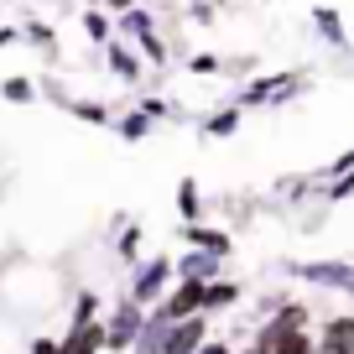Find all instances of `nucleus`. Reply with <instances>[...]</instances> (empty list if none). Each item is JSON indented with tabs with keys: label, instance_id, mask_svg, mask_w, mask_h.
Wrapping results in <instances>:
<instances>
[{
	"label": "nucleus",
	"instance_id": "obj_14",
	"mask_svg": "<svg viewBox=\"0 0 354 354\" xmlns=\"http://www.w3.org/2000/svg\"><path fill=\"white\" fill-rule=\"evenodd\" d=\"M240 120H245V110H240V100H234V104H219L214 115H203L198 131L209 136V141H230V136L240 131Z\"/></svg>",
	"mask_w": 354,
	"mask_h": 354
},
{
	"label": "nucleus",
	"instance_id": "obj_12",
	"mask_svg": "<svg viewBox=\"0 0 354 354\" xmlns=\"http://www.w3.org/2000/svg\"><path fill=\"white\" fill-rule=\"evenodd\" d=\"M219 271H224V255L193 250V245H188V255H177V277L183 281H214Z\"/></svg>",
	"mask_w": 354,
	"mask_h": 354
},
{
	"label": "nucleus",
	"instance_id": "obj_19",
	"mask_svg": "<svg viewBox=\"0 0 354 354\" xmlns=\"http://www.w3.org/2000/svg\"><path fill=\"white\" fill-rule=\"evenodd\" d=\"M146 255V230L141 224H120V240H115V261L120 266H136Z\"/></svg>",
	"mask_w": 354,
	"mask_h": 354
},
{
	"label": "nucleus",
	"instance_id": "obj_3",
	"mask_svg": "<svg viewBox=\"0 0 354 354\" xmlns=\"http://www.w3.org/2000/svg\"><path fill=\"white\" fill-rule=\"evenodd\" d=\"M141 323H146V308L125 292L120 302H115L110 313H104V354H131V344H136V333H141Z\"/></svg>",
	"mask_w": 354,
	"mask_h": 354
},
{
	"label": "nucleus",
	"instance_id": "obj_37",
	"mask_svg": "<svg viewBox=\"0 0 354 354\" xmlns=\"http://www.w3.org/2000/svg\"><path fill=\"white\" fill-rule=\"evenodd\" d=\"M349 297H354V292H349Z\"/></svg>",
	"mask_w": 354,
	"mask_h": 354
},
{
	"label": "nucleus",
	"instance_id": "obj_29",
	"mask_svg": "<svg viewBox=\"0 0 354 354\" xmlns=\"http://www.w3.org/2000/svg\"><path fill=\"white\" fill-rule=\"evenodd\" d=\"M141 110H146V115H151V120H156V125H162V120H172V115H177V110H172V104H167V100H162V94H146V100H141Z\"/></svg>",
	"mask_w": 354,
	"mask_h": 354
},
{
	"label": "nucleus",
	"instance_id": "obj_8",
	"mask_svg": "<svg viewBox=\"0 0 354 354\" xmlns=\"http://www.w3.org/2000/svg\"><path fill=\"white\" fill-rule=\"evenodd\" d=\"M203 287H209V281H183L177 277L172 287H167L162 308L172 313V318H193V313H203Z\"/></svg>",
	"mask_w": 354,
	"mask_h": 354
},
{
	"label": "nucleus",
	"instance_id": "obj_26",
	"mask_svg": "<svg viewBox=\"0 0 354 354\" xmlns=\"http://www.w3.org/2000/svg\"><path fill=\"white\" fill-rule=\"evenodd\" d=\"M94 318H104V302H100V292L78 287V297H73V318H68V323H94Z\"/></svg>",
	"mask_w": 354,
	"mask_h": 354
},
{
	"label": "nucleus",
	"instance_id": "obj_17",
	"mask_svg": "<svg viewBox=\"0 0 354 354\" xmlns=\"http://www.w3.org/2000/svg\"><path fill=\"white\" fill-rule=\"evenodd\" d=\"M78 26H84V37H88L94 47H110V42H115V16L104 11V6H88Z\"/></svg>",
	"mask_w": 354,
	"mask_h": 354
},
{
	"label": "nucleus",
	"instance_id": "obj_27",
	"mask_svg": "<svg viewBox=\"0 0 354 354\" xmlns=\"http://www.w3.org/2000/svg\"><path fill=\"white\" fill-rule=\"evenodd\" d=\"M21 42L42 47V53H57V32L47 21H21Z\"/></svg>",
	"mask_w": 354,
	"mask_h": 354
},
{
	"label": "nucleus",
	"instance_id": "obj_18",
	"mask_svg": "<svg viewBox=\"0 0 354 354\" xmlns=\"http://www.w3.org/2000/svg\"><path fill=\"white\" fill-rule=\"evenodd\" d=\"M266 323L277 333H287V328H313V313L302 308V302H277V308L266 313Z\"/></svg>",
	"mask_w": 354,
	"mask_h": 354
},
{
	"label": "nucleus",
	"instance_id": "obj_30",
	"mask_svg": "<svg viewBox=\"0 0 354 354\" xmlns=\"http://www.w3.org/2000/svg\"><path fill=\"white\" fill-rule=\"evenodd\" d=\"M198 354H234V344H230V339H214V333H209V339L198 344Z\"/></svg>",
	"mask_w": 354,
	"mask_h": 354
},
{
	"label": "nucleus",
	"instance_id": "obj_5",
	"mask_svg": "<svg viewBox=\"0 0 354 354\" xmlns=\"http://www.w3.org/2000/svg\"><path fill=\"white\" fill-rule=\"evenodd\" d=\"M104 68H110V78L125 84V88H136L146 78V57L136 53V42H125V37H115V42L104 47Z\"/></svg>",
	"mask_w": 354,
	"mask_h": 354
},
{
	"label": "nucleus",
	"instance_id": "obj_7",
	"mask_svg": "<svg viewBox=\"0 0 354 354\" xmlns=\"http://www.w3.org/2000/svg\"><path fill=\"white\" fill-rule=\"evenodd\" d=\"M172 313L156 302V308H146V323H141V333H136V344H131V354H162V344H167V333H172Z\"/></svg>",
	"mask_w": 354,
	"mask_h": 354
},
{
	"label": "nucleus",
	"instance_id": "obj_28",
	"mask_svg": "<svg viewBox=\"0 0 354 354\" xmlns=\"http://www.w3.org/2000/svg\"><path fill=\"white\" fill-rule=\"evenodd\" d=\"M188 73H198V78H219V73H224V63H219L214 53H193V57H188Z\"/></svg>",
	"mask_w": 354,
	"mask_h": 354
},
{
	"label": "nucleus",
	"instance_id": "obj_10",
	"mask_svg": "<svg viewBox=\"0 0 354 354\" xmlns=\"http://www.w3.org/2000/svg\"><path fill=\"white\" fill-rule=\"evenodd\" d=\"M63 354H104V318H94V323H68V333L63 339Z\"/></svg>",
	"mask_w": 354,
	"mask_h": 354
},
{
	"label": "nucleus",
	"instance_id": "obj_36",
	"mask_svg": "<svg viewBox=\"0 0 354 354\" xmlns=\"http://www.w3.org/2000/svg\"><path fill=\"white\" fill-rule=\"evenodd\" d=\"M88 6H100V0H88Z\"/></svg>",
	"mask_w": 354,
	"mask_h": 354
},
{
	"label": "nucleus",
	"instance_id": "obj_1",
	"mask_svg": "<svg viewBox=\"0 0 354 354\" xmlns=\"http://www.w3.org/2000/svg\"><path fill=\"white\" fill-rule=\"evenodd\" d=\"M308 84H313V78L302 73V68H281V73L250 78L234 100H240V110H281V104H292L297 94H308Z\"/></svg>",
	"mask_w": 354,
	"mask_h": 354
},
{
	"label": "nucleus",
	"instance_id": "obj_25",
	"mask_svg": "<svg viewBox=\"0 0 354 354\" xmlns=\"http://www.w3.org/2000/svg\"><path fill=\"white\" fill-rule=\"evenodd\" d=\"M323 203H349L354 198V172H323Z\"/></svg>",
	"mask_w": 354,
	"mask_h": 354
},
{
	"label": "nucleus",
	"instance_id": "obj_24",
	"mask_svg": "<svg viewBox=\"0 0 354 354\" xmlns=\"http://www.w3.org/2000/svg\"><path fill=\"white\" fill-rule=\"evenodd\" d=\"M177 214H183V224H193L203 214V193H198V177H183L177 183Z\"/></svg>",
	"mask_w": 354,
	"mask_h": 354
},
{
	"label": "nucleus",
	"instance_id": "obj_33",
	"mask_svg": "<svg viewBox=\"0 0 354 354\" xmlns=\"http://www.w3.org/2000/svg\"><path fill=\"white\" fill-rule=\"evenodd\" d=\"M21 42V26H0V53H6V47H16Z\"/></svg>",
	"mask_w": 354,
	"mask_h": 354
},
{
	"label": "nucleus",
	"instance_id": "obj_15",
	"mask_svg": "<svg viewBox=\"0 0 354 354\" xmlns=\"http://www.w3.org/2000/svg\"><path fill=\"white\" fill-rule=\"evenodd\" d=\"M110 131L120 136L125 146H136V141H146V136L156 131V120L141 110V104H136V110H120V115H115V125H110Z\"/></svg>",
	"mask_w": 354,
	"mask_h": 354
},
{
	"label": "nucleus",
	"instance_id": "obj_13",
	"mask_svg": "<svg viewBox=\"0 0 354 354\" xmlns=\"http://www.w3.org/2000/svg\"><path fill=\"white\" fill-rule=\"evenodd\" d=\"M313 32H318L323 42L333 47V53L349 57V32H344V16L333 11V6H313Z\"/></svg>",
	"mask_w": 354,
	"mask_h": 354
},
{
	"label": "nucleus",
	"instance_id": "obj_9",
	"mask_svg": "<svg viewBox=\"0 0 354 354\" xmlns=\"http://www.w3.org/2000/svg\"><path fill=\"white\" fill-rule=\"evenodd\" d=\"M183 245H193V250H209V255H230L234 250V234L230 230H214V224H183V234H177Z\"/></svg>",
	"mask_w": 354,
	"mask_h": 354
},
{
	"label": "nucleus",
	"instance_id": "obj_23",
	"mask_svg": "<svg viewBox=\"0 0 354 354\" xmlns=\"http://www.w3.org/2000/svg\"><path fill=\"white\" fill-rule=\"evenodd\" d=\"M136 53H141V57H146V63H156V68H167V57H172V47H167V37H162V32H156V21H151V26H146V32H141V37H136Z\"/></svg>",
	"mask_w": 354,
	"mask_h": 354
},
{
	"label": "nucleus",
	"instance_id": "obj_22",
	"mask_svg": "<svg viewBox=\"0 0 354 354\" xmlns=\"http://www.w3.org/2000/svg\"><path fill=\"white\" fill-rule=\"evenodd\" d=\"M271 354H318V333L313 328H287V333H277Z\"/></svg>",
	"mask_w": 354,
	"mask_h": 354
},
{
	"label": "nucleus",
	"instance_id": "obj_34",
	"mask_svg": "<svg viewBox=\"0 0 354 354\" xmlns=\"http://www.w3.org/2000/svg\"><path fill=\"white\" fill-rule=\"evenodd\" d=\"M100 6H104L110 16H120V11H131V6H141V0H100Z\"/></svg>",
	"mask_w": 354,
	"mask_h": 354
},
{
	"label": "nucleus",
	"instance_id": "obj_16",
	"mask_svg": "<svg viewBox=\"0 0 354 354\" xmlns=\"http://www.w3.org/2000/svg\"><path fill=\"white\" fill-rule=\"evenodd\" d=\"M234 302H240V281L234 277H214L209 287H203V313H224V308H234Z\"/></svg>",
	"mask_w": 354,
	"mask_h": 354
},
{
	"label": "nucleus",
	"instance_id": "obj_11",
	"mask_svg": "<svg viewBox=\"0 0 354 354\" xmlns=\"http://www.w3.org/2000/svg\"><path fill=\"white\" fill-rule=\"evenodd\" d=\"M318 349L354 354V313H333V318L318 323Z\"/></svg>",
	"mask_w": 354,
	"mask_h": 354
},
{
	"label": "nucleus",
	"instance_id": "obj_32",
	"mask_svg": "<svg viewBox=\"0 0 354 354\" xmlns=\"http://www.w3.org/2000/svg\"><path fill=\"white\" fill-rule=\"evenodd\" d=\"M193 21H203V26L214 21V0H193Z\"/></svg>",
	"mask_w": 354,
	"mask_h": 354
},
{
	"label": "nucleus",
	"instance_id": "obj_21",
	"mask_svg": "<svg viewBox=\"0 0 354 354\" xmlns=\"http://www.w3.org/2000/svg\"><path fill=\"white\" fill-rule=\"evenodd\" d=\"M63 110L73 115V120H84V125H115V110L104 100H68Z\"/></svg>",
	"mask_w": 354,
	"mask_h": 354
},
{
	"label": "nucleus",
	"instance_id": "obj_35",
	"mask_svg": "<svg viewBox=\"0 0 354 354\" xmlns=\"http://www.w3.org/2000/svg\"><path fill=\"white\" fill-rule=\"evenodd\" d=\"M234 354H271V349H261V344H245V349H234Z\"/></svg>",
	"mask_w": 354,
	"mask_h": 354
},
{
	"label": "nucleus",
	"instance_id": "obj_20",
	"mask_svg": "<svg viewBox=\"0 0 354 354\" xmlns=\"http://www.w3.org/2000/svg\"><path fill=\"white\" fill-rule=\"evenodd\" d=\"M37 94H42V88H37V78H26V73H11V78H0V100L6 104H37Z\"/></svg>",
	"mask_w": 354,
	"mask_h": 354
},
{
	"label": "nucleus",
	"instance_id": "obj_2",
	"mask_svg": "<svg viewBox=\"0 0 354 354\" xmlns=\"http://www.w3.org/2000/svg\"><path fill=\"white\" fill-rule=\"evenodd\" d=\"M177 281V261L172 255H141V261L131 266V281H125V292H131L141 308H156V302L167 297V287Z\"/></svg>",
	"mask_w": 354,
	"mask_h": 354
},
{
	"label": "nucleus",
	"instance_id": "obj_4",
	"mask_svg": "<svg viewBox=\"0 0 354 354\" xmlns=\"http://www.w3.org/2000/svg\"><path fill=\"white\" fill-rule=\"evenodd\" d=\"M287 271L308 287H323V292H354V261H287Z\"/></svg>",
	"mask_w": 354,
	"mask_h": 354
},
{
	"label": "nucleus",
	"instance_id": "obj_31",
	"mask_svg": "<svg viewBox=\"0 0 354 354\" xmlns=\"http://www.w3.org/2000/svg\"><path fill=\"white\" fill-rule=\"evenodd\" d=\"M323 172H354V146H349V151H344V156H333V162L323 167Z\"/></svg>",
	"mask_w": 354,
	"mask_h": 354
},
{
	"label": "nucleus",
	"instance_id": "obj_6",
	"mask_svg": "<svg viewBox=\"0 0 354 354\" xmlns=\"http://www.w3.org/2000/svg\"><path fill=\"white\" fill-rule=\"evenodd\" d=\"M209 339V313H193V318H177L167 333L162 354H198V344Z\"/></svg>",
	"mask_w": 354,
	"mask_h": 354
}]
</instances>
